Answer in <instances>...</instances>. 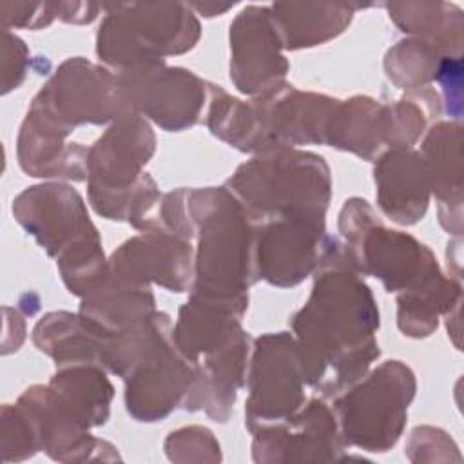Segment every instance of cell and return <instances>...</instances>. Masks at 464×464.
Here are the masks:
<instances>
[{
  "label": "cell",
  "instance_id": "cell-1",
  "mask_svg": "<svg viewBox=\"0 0 464 464\" xmlns=\"http://www.w3.org/2000/svg\"><path fill=\"white\" fill-rule=\"evenodd\" d=\"M304 306L292 317L304 379L324 397H335L379 357V310L346 248L330 236Z\"/></svg>",
  "mask_w": 464,
  "mask_h": 464
},
{
  "label": "cell",
  "instance_id": "cell-2",
  "mask_svg": "<svg viewBox=\"0 0 464 464\" xmlns=\"http://www.w3.org/2000/svg\"><path fill=\"white\" fill-rule=\"evenodd\" d=\"M185 225L194 248L192 294L246 312L257 281L256 225L225 187L187 188Z\"/></svg>",
  "mask_w": 464,
  "mask_h": 464
},
{
  "label": "cell",
  "instance_id": "cell-3",
  "mask_svg": "<svg viewBox=\"0 0 464 464\" xmlns=\"http://www.w3.org/2000/svg\"><path fill=\"white\" fill-rule=\"evenodd\" d=\"M225 188L241 203L256 227L272 219L324 221L332 179L321 156L277 149L256 154L239 165Z\"/></svg>",
  "mask_w": 464,
  "mask_h": 464
},
{
  "label": "cell",
  "instance_id": "cell-4",
  "mask_svg": "<svg viewBox=\"0 0 464 464\" xmlns=\"http://www.w3.org/2000/svg\"><path fill=\"white\" fill-rule=\"evenodd\" d=\"M96 34L98 58L112 72L165 62V56L190 51L201 34L187 4H109Z\"/></svg>",
  "mask_w": 464,
  "mask_h": 464
},
{
  "label": "cell",
  "instance_id": "cell-5",
  "mask_svg": "<svg viewBox=\"0 0 464 464\" xmlns=\"http://www.w3.org/2000/svg\"><path fill=\"white\" fill-rule=\"evenodd\" d=\"M352 265L381 279L386 292L404 294L442 274L433 252L413 236L386 228L366 199L352 198L339 214Z\"/></svg>",
  "mask_w": 464,
  "mask_h": 464
},
{
  "label": "cell",
  "instance_id": "cell-6",
  "mask_svg": "<svg viewBox=\"0 0 464 464\" xmlns=\"http://www.w3.org/2000/svg\"><path fill=\"white\" fill-rule=\"evenodd\" d=\"M417 381L410 366L386 361L335 395L334 415L346 446L388 451L402 435Z\"/></svg>",
  "mask_w": 464,
  "mask_h": 464
},
{
  "label": "cell",
  "instance_id": "cell-7",
  "mask_svg": "<svg viewBox=\"0 0 464 464\" xmlns=\"http://www.w3.org/2000/svg\"><path fill=\"white\" fill-rule=\"evenodd\" d=\"M156 149V136L140 114L129 112L89 147L87 188L94 210L112 221H127L132 205L150 178L143 174Z\"/></svg>",
  "mask_w": 464,
  "mask_h": 464
},
{
  "label": "cell",
  "instance_id": "cell-8",
  "mask_svg": "<svg viewBox=\"0 0 464 464\" xmlns=\"http://www.w3.org/2000/svg\"><path fill=\"white\" fill-rule=\"evenodd\" d=\"M31 109L67 136L78 125H103L130 112L116 72L82 56L67 58L34 96Z\"/></svg>",
  "mask_w": 464,
  "mask_h": 464
},
{
  "label": "cell",
  "instance_id": "cell-9",
  "mask_svg": "<svg viewBox=\"0 0 464 464\" xmlns=\"http://www.w3.org/2000/svg\"><path fill=\"white\" fill-rule=\"evenodd\" d=\"M245 406L250 433L279 424L304 406V368L288 332L265 334L254 344Z\"/></svg>",
  "mask_w": 464,
  "mask_h": 464
},
{
  "label": "cell",
  "instance_id": "cell-10",
  "mask_svg": "<svg viewBox=\"0 0 464 464\" xmlns=\"http://www.w3.org/2000/svg\"><path fill=\"white\" fill-rule=\"evenodd\" d=\"M130 112L150 118L165 130H183L199 121L208 83L192 71L165 62L116 74Z\"/></svg>",
  "mask_w": 464,
  "mask_h": 464
},
{
  "label": "cell",
  "instance_id": "cell-11",
  "mask_svg": "<svg viewBox=\"0 0 464 464\" xmlns=\"http://www.w3.org/2000/svg\"><path fill=\"white\" fill-rule=\"evenodd\" d=\"M16 221L53 257L102 243L82 196L69 185L45 183L25 188L13 201Z\"/></svg>",
  "mask_w": 464,
  "mask_h": 464
},
{
  "label": "cell",
  "instance_id": "cell-12",
  "mask_svg": "<svg viewBox=\"0 0 464 464\" xmlns=\"http://www.w3.org/2000/svg\"><path fill=\"white\" fill-rule=\"evenodd\" d=\"M270 5H246L230 24V80L243 94L261 96L285 82L288 62Z\"/></svg>",
  "mask_w": 464,
  "mask_h": 464
},
{
  "label": "cell",
  "instance_id": "cell-13",
  "mask_svg": "<svg viewBox=\"0 0 464 464\" xmlns=\"http://www.w3.org/2000/svg\"><path fill=\"white\" fill-rule=\"evenodd\" d=\"M256 462L339 460L346 448L334 410L312 399L286 420L252 433Z\"/></svg>",
  "mask_w": 464,
  "mask_h": 464
},
{
  "label": "cell",
  "instance_id": "cell-14",
  "mask_svg": "<svg viewBox=\"0 0 464 464\" xmlns=\"http://www.w3.org/2000/svg\"><path fill=\"white\" fill-rule=\"evenodd\" d=\"M321 219H272L256 227V272L274 286H295L306 279L326 250Z\"/></svg>",
  "mask_w": 464,
  "mask_h": 464
},
{
  "label": "cell",
  "instance_id": "cell-15",
  "mask_svg": "<svg viewBox=\"0 0 464 464\" xmlns=\"http://www.w3.org/2000/svg\"><path fill=\"white\" fill-rule=\"evenodd\" d=\"M109 272L127 283H156L170 292L192 288L194 246L165 228L145 230L112 252Z\"/></svg>",
  "mask_w": 464,
  "mask_h": 464
},
{
  "label": "cell",
  "instance_id": "cell-16",
  "mask_svg": "<svg viewBox=\"0 0 464 464\" xmlns=\"http://www.w3.org/2000/svg\"><path fill=\"white\" fill-rule=\"evenodd\" d=\"M337 102L326 94L297 91L288 83L252 100L266 152L295 145H324Z\"/></svg>",
  "mask_w": 464,
  "mask_h": 464
},
{
  "label": "cell",
  "instance_id": "cell-17",
  "mask_svg": "<svg viewBox=\"0 0 464 464\" xmlns=\"http://www.w3.org/2000/svg\"><path fill=\"white\" fill-rule=\"evenodd\" d=\"M196 366L170 344L140 362L125 379L127 411L141 422H154L181 406L196 381Z\"/></svg>",
  "mask_w": 464,
  "mask_h": 464
},
{
  "label": "cell",
  "instance_id": "cell-18",
  "mask_svg": "<svg viewBox=\"0 0 464 464\" xmlns=\"http://www.w3.org/2000/svg\"><path fill=\"white\" fill-rule=\"evenodd\" d=\"M377 205L399 225H415L426 214L431 183L424 158L411 147L384 150L375 160Z\"/></svg>",
  "mask_w": 464,
  "mask_h": 464
},
{
  "label": "cell",
  "instance_id": "cell-19",
  "mask_svg": "<svg viewBox=\"0 0 464 464\" xmlns=\"http://www.w3.org/2000/svg\"><path fill=\"white\" fill-rule=\"evenodd\" d=\"M65 138V132L34 109H29L18 134V163L22 170L36 178L87 179L89 147L67 143Z\"/></svg>",
  "mask_w": 464,
  "mask_h": 464
},
{
  "label": "cell",
  "instance_id": "cell-20",
  "mask_svg": "<svg viewBox=\"0 0 464 464\" xmlns=\"http://www.w3.org/2000/svg\"><path fill=\"white\" fill-rule=\"evenodd\" d=\"M462 127L459 121H440L422 141L420 156L430 172L431 192L439 205L444 230L460 237L462 232Z\"/></svg>",
  "mask_w": 464,
  "mask_h": 464
},
{
  "label": "cell",
  "instance_id": "cell-21",
  "mask_svg": "<svg viewBox=\"0 0 464 464\" xmlns=\"http://www.w3.org/2000/svg\"><path fill=\"white\" fill-rule=\"evenodd\" d=\"M330 147L350 150L364 160H377L392 149V109L368 96L337 102L326 129Z\"/></svg>",
  "mask_w": 464,
  "mask_h": 464
},
{
  "label": "cell",
  "instance_id": "cell-22",
  "mask_svg": "<svg viewBox=\"0 0 464 464\" xmlns=\"http://www.w3.org/2000/svg\"><path fill=\"white\" fill-rule=\"evenodd\" d=\"M154 312L150 285L127 283L107 272L105 279L82 297L78 314L92 332L107 339Z\"/></svg>",
  "mask_w": 464,
  "mask_h": 464
},
{
  "label": "cell",
  "instance_id": "cell-23",
  "mask_svg": "<svg viewBox=\"0 0 464 464\" xmlns=\"http://www.w3.org/2000/svg\"><path fill=\"white\" fill-rule=\"evenodd\" d=\"M357 7L361 5L279 2L270 5V13L283 49L297 51L339 36L350 25Z\"/></svg>",
  "mask_w": 464,
  "mask_h": 464
},
{
  "label": "cell",
  "instance_id": "cell-24",
  "mask_svg": "<svg viewBox=\"0 0 464 464\" xmlns=\"http://www.w3.org/2000/svg\"><path fill=\"white\" fill-rule=\"evenodd\" d=\"M47 386L87 430L107 422L114 390L100 364L76 362L56 366V373Z\"/></svg>",
  "mask_w": 464,
  "mask_h": 464
},
{
  "label": "cell",
  "instance_id": "cell-25",
  "mask_svg": "<svg viewBox=\"0 0 464 464\" xmlns=\"http://www.w3.org/2000/svg\"><path fill=\"white\" fill-rule=\"evenodd\" d=\"M107 339L92 332L80 314L72 315L71 312H51L33 330L34 344L40 352L53 357L56 366L76 362L102 366V352Z\"/></svg>",
  "mask_w": 464,
  "mask_h": 464
},
{
  "label": "cell",
  "instance_id": "cell-26",
  "mask_svg": "<svg viewBox=\"0 0 464 464\" xmlns=\"http://www.w3.org/2000/svg\"><path fill=\"white\" fill-rule=\"evenodd\" d=\"M460 281L453 276L439 274L420 286L399 294L397 326L408 337H428L437 328L440 314H451V310L460 306Z\"/></svg>",
  "mask_w": 464,
  "mask_h": 464
},
{
  "label": "cell",
  "instance_id": "cell-27",
  "mask_svg": "<svg viewBox=\"0 0 464 464\" xmlns=\"http://www.w3.org/2000/svg\"><path fill=\"white\" fill-rule=\"evenodd\" d=\"M401 31L426 40L451 54H462V11L448 2L384 4Z\"/></svg>",
  "mask_w": 464,
  "mask_h": 464
},
{
  "label": "cell",
  "instance_id": "cell-28",
  "mask_svg": "<svg viewBox=\"0 0 464 464\" xmlns=\"http://www.w3.org/2000/svg\"><path fill=\"white\" fill-rule=\"evenodd\" d=\"M205 123L216 138L243 152H266L252 102H241L214 83H208Z\"/></svg>",
  "mask_w": 464,
  "mask_h": 464
},
{
  "label": "cell",
  "instance_id": "cell-29",
  "mask_svg": "<svg viewBox=\"0 0 464 464\" xmlns=\"http://www.w3.org/2000/svg\"><path fill=\"white\" fill-rule=\"evenodd\" d=\"M446 56H459L420 38H406L393 45L384 58L388 78L404 91L430 87L437 80L439 67Z\"/></svg>",
  "mask_w": 464,
  "mask_h": 464
},
{
  "label": "cell",
  "instance_id": "cell-30",
  "mask_svg": "<svg viewBox=\"0 0 464 464\" xmlns=\"http://www.w3.org/2000/svg\"><path fill=\"white\" fill-rule=\"evenodd\" d=\"M2 450L4 460H24L40 451L34 424L18 404L2 408Z\"/></svg>",
  "mask_w": 464,
  "mask_h": 464
},
{
  "label": "cell",
  "instance_id": "cell-31",
  "mask_svg": "<svg viewBox=\"0 0 464 464\" xmlns=\"http://www.w3.org/2000/svg\"><path fill=\"white\" fill-rule=\"evenodd\" d=\"M170 460H219V442L212 431L201 426H190L172 431L165 440Z\"/></svg>",
  "mask_w": 464,
  "mask_h": 464
},
{
  "label": "cell",
  "instance_id": "cell-32",
  "mask_svg": "<svg viewBox=\"0 0 464 464\" xmlns=\"http://www.w3.org/2000/svg\"><path fill=\"white\" fill-rule=\"evenodd\" d=\"M2 25L4 29L9 27H22V29H42L47 27L53 18L56 16V4L51 2H2Z\"/></svg>",
  "mask_w": 464,
  "mask_h": 464
},
{
  "label": "cell",
  "instance_id": "cell-33",
  "mask_svg": "<svg viewBox=\"0 0 464 464\" xmlns=\"http://www.w3.org/2000/svg\"><path fill=\"white\" fill-rule=\"evenodd\" d=\"M4 45H7L11 49L5 51L4 49V89L2 92H9L11 89H16L22 80L25 78V69H27V58H29V51L25 47V44L16 36L11 34L9 29H4Z\"/></svg>",
  "mask_w": 464,
  "mask_h": 464
},
{
  "label": "cell",
  "instance_id": "cell-34",
  "mask_svg": "<svg viewBox=\"0 0 464 464\" xmlns=\"http://www.w3.org/2000/svg\"><path fill=\"white\" fill-rule=\"evenodd\" d=\"M462 54L459 56H446L439 67V74H437V82L442 85V92H444V103H446V111L455 116L460 118L462 112Z\"/></svg>",
  "mask_w": 464,
  "mask_h": 464
},
{
  "label": "cell",
  "instance_id": "cell-35",
  "mask_svg": "<svg viewBox=\"0 0 464 464\" xmlns=\"http://www.w3.org/2000/svg\"><path fill=\"white\" fill-rule=\"evenodd\" d=\"M100 11H103V5L100 4H85V2L56 4V16L67 24H91Z\"/></svg>",
  "mask_w": 464,
  "mask_h": 464
},
{
  "label": "cell",
  "instance_id": "cell-36",
  "mask_svg": "<svg viewBox=\"0 0 464 464\" xmlns=\"http://www.w3.org/2000/svg\"><path fill=\"white\" fill-rule=\"evenodd\" d=\"M190 9L198 11L199 14L207 16V18H212V16H219L223 13H227L228 9H232L236 5V2H228V4H219V2H192V4H187Z\"/></svg>",
  "mask_w": 464,
  "mask_h": 464
}]
</instances>
